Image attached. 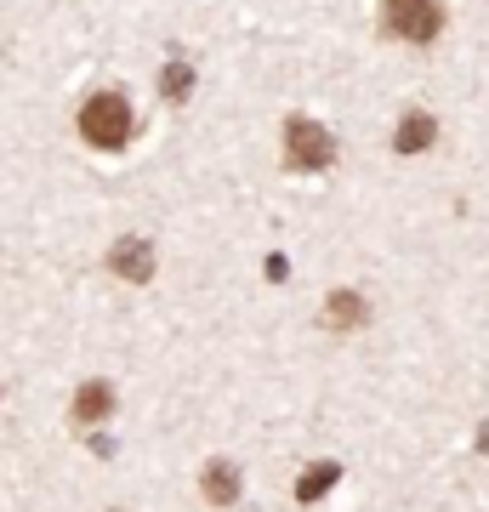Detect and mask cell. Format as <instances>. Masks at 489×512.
<instances>
[{"label":"cell","instance_id":"6da1fadb","mask_svg":"<svg viewBox=\"0 0 489 512\" xmlns=\"http://www.w3.org/2000/svg\"><path fill=\"white\" fill-rule=\"evenodd\" d=\"M80 137H86L91 148H126L131 143V103L120 92H97L80 109Z\"/></svg>","mask_w":489,"mask_h":512},{"label":"cell","instance_id":"7a4b0ae2","mask_svg":"<svg viewBox=\"0 0 489 512\" xmlns=\"http://www.w3.org/2000/svg\"><path fill=\"white\" fill-rule=\"evenodd\" d=\"M438 0H387V29L404 40H433L438 35Z\"/></svg>","mask_w":489,"mask_h":512},{"label":"cell","instance_id":"3957f363","mask_svg":"<svg viewBox=\"0 0 489 512\" xmlns=\"http://www.w3.org/2000/svg\"><path fill=\"white\" fill-rule=\"evenodd\" d=\"M285 154L290 165H325L330 160V131L313 120H290L285 126Z\"/></svg>","mask_w":489,"mask_h":512},{"label":"cell","instance_id":"277c9868","mask_svg":"<svg viewBox=\"0 0 489 512\" xmlns=\"http://www.w3.org/2000/svg\"><path fill=\"white\" fill-rule=\"evenodd\" d=\"M114 274L131 279V285H143V279H154V245H143V239H120L114 245Z\"/></svg>","mask_w":489,"mask_h":512},{"label":"cell","instance_id":"5b68a950","mask_svg":"<svg viewBox=\"0 0 489 512\" xmlns=\"http://www.w3.org/2000/svg\"><path fill=\"white\" fill-rule=\"evenodd\" d=\"M109 410H114V387L109 382H86L80 393H74V421H86V427L103 421Z\"/></svg>","mask_w":489,"mask_h":512},{"label":"cell","instance_id":"8992f818","mask_svg":"<svg viewBox=\"0 0 489 512\" xmlns=\"http://www.w3.org/2000/svg\"><path fill=\"white\" fill-rule=\"evenodd\" d=\"M239 495V473L234 467H228V461H211V467H205V501H234Z\"/></svg>","mask_w":489,"mask_h":512},{"label":"cell","instance_id":"52a82bcc","mask_svg":"<svg viewBox=\"0 0 489 512\" xmlns=\"http://www.w3.org/2000/svg\"><path fill=\"white\" fill-rule=\"evenodd\" d=\"M433 120H427V114H404L399 120V154H421V148L433 143Z\"/></svg>","mask_w":489,"mask_h":512},{"label":"cell","instance_id":"ba28073f","mask_svg":"<svg viewBox=\"0 0 489 512\" xmlns=\"http://www.w3.org/2000/svg\"><path fill=\"white\" fill-rule=\"evenodd\" d=\"M325 319H330V325H336V330L359 325V319H364V302H359V296H353V291H336V296H330V313H325Z\"/></svg>","mask_w":489,"mask_h":512},{"label":"cell","instance_id":"9c48e42d","mask_svg":"<svg viewBox=\"0 0 489 512\" xmlns=\"http://www.w3.org/2000/svg\"><path fill=\"white\" fill-rule=\"evenodd\" d=\"M330 478H336V467H313V473H308V478H302V501H313V495L325 490Z\"/></svg>","mask_w":489,"mask_h":512},{"label":"cell","instance_id":"30bf717a","mask_svg":"<svg viewBox=\"0 0 489 512\" xmlns=\"http://www.w3.org/2000/svg\"><path fill=\"white\" fill-rule=\"evenodd\" d=\"M182 92H188V69L171 63V69H165V97H182Z\"/></svg>","mask_w":489,"mask_h":512}]
</instances>
